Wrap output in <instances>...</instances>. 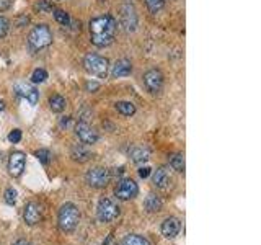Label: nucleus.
Here are the masks:
<instances>
[{"label": "nucleus", "instance_id": "f257e3e1", "mask_svg": "<svg viewBox=\"0 0 261 245\" xmlns=\"http://www.w3.org/2000/svg\"><path fill=\"white\" fill-rule=\"evenodd\" d=\"M90 41L96 48H106L114 41L118 22L111 15H98L93 16L88 24Z\"/></svg>", "mask_w": 261, "mask_h": 245}, {"label": "nucleus", "instance_id": "f03ea898", "mask_svg": "<svg viewBox=\"0 0 261 245\" xmlns=\"http://www.w3.org/2000/svg\"><path fill=\"white\" fill-rule=\"evenodd\" d=\"M52 42V33L51 28L44 23H40L33 26L28 36V46L31 51H42L48 46H51Z\"/></svg>", "mask_w": 261, "mask_h": 245}, {"label": "nucleus", "instance_id": "7ed1b4c3", "mask_svg": "<svg viewBox=\"0 0 261 245\" xmlns=\"http://www.w3.org/2000/svg\"><path fill=\"white\" fill-rule=\"evenodd\" d=\"M59 228L62 232H72L76 230L78 220H80V212L77 210L76 204L72 203H66L64 206L59 210Z\"/></svg>", "mask_w": 261, "mask_h": 245}, {"label": "nucleus", "instance_id": "20e7f679", "mask_svg": "<svg viewBox=\"0 0 261 245\" xmlns=\"http://www.w3.org/2000/svg\"><path fill=\"white\" fill-rule=\"evenodd\" d=\"M84 67H85L86 72L92 74V76L104 78V77L108 76L110 62H108L106 58L100 56V54L88 52V54H86V56L84 58Z\"/></svg>", "mask_w": 261, "mask_h": 245}, {"label": "nucleus", "instance_id": "39448f33", "mask_svg": "<svg viewBox=\"0 0 261 245\" xmlns=\"http://www.w3.org/2000/svg\"><path fill=\"white\" fill-rule=\"evenodd\" d=\"M96 214L102 222H111V220H114L120 216V206L111 198H102L100 203H98Z\"/></svg>", "mask_w": 261, "mask_h": 245}, {"label": "nucleus", "instance_id": "423d86ee", "mask_svg": "<svg viewBox=\"0 0 261 245\" xmlns=\"http://www.w3.org/2000/svg\"><path fill=\"white\" fill-rule=\"evenodd\" d=\"M85 180L93 188H104L111 180V174L110 170L104 167H95L86 172Z\"/></svg>", "mask_w": 261, "mask_h": 245}, {"label": "nucleus", "instance_id": "0eeeda50", "mask_svg": "<svg viewBox=\"0 0 261 245\" xmlns=\"http://www.w3.org/2000/svg\"><path fill=\"white\" fill-rule=\"evenodd\" d=\"M114 193L116 196L120 200H132L136 198V196L139 194V186H138V183H136L134 180H130V178H122L118 182V186L114 190Z\"/></svg>", "mask_w": 261, "mask_h": 245}, {"label": "nucleus", "instance_id": "6e6552de", "mask_svg": "<svg viewBox=\"0 0 261 245\" xmlns=\"http://www.w3.org/2000/svg\"><path fill=\"white\" fill-rule=\"evenodd\" d=\"M144 85L146 88L150 92V94H158L164 87V74H162L158 69H148L146 74H144Z\"/></svg>", "mask_w": 261, "mask_h": 245}, {"label": "nucleus", "instance_id": "1a4fd4ad", "mask_svg": "<svg viewBox=\"0 0 261 245\" xmlns=\"http://www.w3.org/2000/svg\"><path fill=\"white\" fill-rule=\"evenodd\" d=\"M15 92L18 96L24 98L30 105H36L40 102V92L36 90L33 85H30L26 82H18L15 84Z\"/></svg>", "mask_w": 261, "mask_h": 245}, {"label": "nucleus", "instance_id": "9d476101", "mask_svg": "<svg viewBox=\"0 0 261 245\" xmlns=\"http://www.w3.org/2000/svg\"><path fill=\"white\" fill-rule=\"evenodd\" d=\"M76 134H77V138L82 140L84 144H86V146L95 144L98 140V138H100V136H98V132L93 130L88 122H85V121L78 122V124L76 126Z\"/></svg>", "mask_w": 261, "mask_h": 245}, {"label": "nucleus", "instance_id": "9b49d317", "mask_svg": "<svg viewBox=\"0 0 261 245\" xmlns=\"http://www.w3.org/2000/svg\"><path fill=\"white\" fill-rule=\"evenodd\" d=\"M24 164H26V156L23 152L16 150L8 158V172L12 176H20L24 170Z\"/></svg>", "mask_w": 261, "mask_h": 245}, {"label": "nucleus", "instance_id": "f8f14e48", "mask_svg": "<svg viewBox=\"0 0 261 245\" xmlns=\"http://www.w3.org/2000/svg\"><path fill=\"white\" fill-rule=\"evenodd\" d=\"M121 22H122V26L126 32H134L136 26H138V15H136V10L132 5H122V10H121Z\"/></svg>", "mask_w": 261, "mask_h": 245}, {"label": "nucleus", "instance_id": "ddd939ff", "mask_svg": "<svg viewBox=\"0 0 261 245\" xmlns=\"http://www.w3.org/2000/svg\"><path fill=\"white\" fill-rule=\"evenodd\" d=\"M41 206L34 201H30V203L24 206V211H23V218H24V222L28 226H36L41 220Z\"/></svg>", "mask_w": 261, "mask_h": 245}, {"label": "nucleus", "instance_id": "4468645a", "mask_svg": "<svg viewBox=\"0 0 261 245\" xmlns=\"http://www.w3.org/2000/svg\"><path fill=\"white\" fill-rule=\"evenodd\" d=\"M180 229H182V224L176 218L165 219L164 224H162V234L166 238H175L180 234Z\"/></svg>", "mask_w": 261, "mask_h": 245}, {"label": "nucleus", "instance_id": "2eb2a0df", "mask_svg": "<svg viewBox=\"0 0 261 245\" xmlns=\"http://www.w3.org/2000/svg\"><path fill=\"white\" fill-rule=\"evenodd\" d=\"M130 72H132V62H130L129 59H120L116 60L113 69H111V76L114 78H120V77L130 76Z\"/></svg>", "mask_w": 261, "mask_h": 245}, {"label": "nucleus", "instance_id": "dca6fc26", "mask_svg": "<svg viewBox=\"0 0 261 245\" xmlns=\"http://www.w3.org/2000/svg\"><path fill=\"white\" fill-rule=\"evenodd\" d=\"M70 157L76 162H86L92 158V152L88 147H86V144H76L70 149Z\"/></svg>", "mask_w": 261, "mask_h": 245}, {"label": "nucleus", "instance_id": "f3484780", "mask_svg": "<svg viewBox=\"0 0 261 245\" xmlns=\"http://www.w3.org/2000/svg\"><path fill=\"white\" fill-rule=\"evenodd\" d=\"M154 183L155 186L158 188H166L170 185V175H168V170H165L164 167H160L154 172Z\"/></svg>", "mask_w": 261, "mask_h": 245}, {"label": "nucleus", "instance_id": "a211bd4d", "mask_svg": "<svg viewBox=\"0 0 261 245\" xmlns=\"http://www.w3.org/2000/svg\"><path fill=\"white\" fill-rule=\"evenodd\" d=\"M67 106V102H66V98L59 95V94H54L49 96V108L52 110L54 113H60V112H64Z\"/></svg>", "mask_w": 261, "mask_h": 245}, {"label": "nucleus", "instance_id": "6ab92c4d", "mask_svg": "<svg viewBox=\"0 0 261 245\" xmlns=\"http://www.w3.org/2000/svg\"><path fill=\"white\" fill-rule=\"evenodd\" d=\"M144 206L148 212H158L162 210V200L157 194H148L144 201Z\"/></svg>", "mask_w": 261, "mask_h": 245}, {"label": "nucleus", "instance_id": "aec40b11", "mask_svg": "<svg viewBox=\"0 0 261 245\" xmlns=\"http://www.w3.org/2000/svg\"><path fill=\"white\" fill-rule=\"evenodd\" d=\"M130 157H132V160L136 164H142L148 160V150L144 149V147H132L130 149Z\"/></svg>", "mask_w": 261, "mask_h": 245}, {"label": "nucleus", "instance_id": "412c9836", "mask_svg": "<svg viewBox=\"0 0 261 245\" xmlns=\"http://www.w3.org/2000/svg\"><path fill=\"white\" fill-rule=\"evenodd\" d=\"M114 106L122 116H132L136 113V105L130 102H118Z\"/></svg>", "mask_w": 261, "mask_h": 245}, {"label": "nucleus", "instance_id": "4be33fe9", "mask_svg": "<svg viewBox=\"0 0 261 245\" xmlns=\"http://www.w3.org/2000/svg\"><path fill=\"white\" fill-rule=\"evenodd\" d=\"M52 15H54V18H56V22L58 23H60L62 26H69L70 24V15L67 14L66 10H60V8H54L52 10Z\"/></svg>", "mask_w": 261, "mask_h": 245}, {"label": "nucleus", "instance_id": "5701e85b", "mask_svg": "<svg viewBox=\"0 0 261 245\" xmlns=\"http://www.w3.org/2000/svg\"><path fill=\"white\" fill-rule=\"evenodd\" d=\"M122 245H150V242H148L147 238H146V237H142V236L130 234V236H126V237H124Z\"/></svg>", "mask_w": 261, "mask_h": 245}, {"label": "nucleus", "instance_id": "b1692460", "mask_svg": "<svg viewBox=\"0 0 261 245\" xmlns=\"http://www.w3.org/2000/svg\"><path fill=\"white\" fill-rule=\"evenodd\" d=\"M170 165H172L173 170H176V172H184V157H183V154H175V156H172Z\"/></svg>", "mask_w": 261, "mask_h": 245}, {"label": "nucleus", "instance_id": "393cba45", "mask_svg": "<svg viewBox=\"0 0 261 245\" xmlns=\"http://www.w3.org/2000/svg\"><path fill=\"white\" fill-rule=\"evenodd\" d=\"M146 5L150 14H158L165 7V0H146Z\"/></svg>", "mask_w": 261, "mask_h": 245}, {"label": "nucleus", "instance_id": "a878e982", "mask_svg": "<svg viewBox=\"0 0 261 245\" xmlns=\"http://www.w3.org/2000/svg\"><path fill=\"white\" fill-rule=\"evenodd\" d=\"M48 78V72L44 69H36L31 74V82L33 84H42Z\"/></svg>", "mask_w": 261, "mask_h": 245}, {"label": "nucleus", "instance_id": "bb28decb", "mask_svg": "<svg viewBox=\"0 0 261 245\" xmlns=\"http://www.w3.org/2000/svg\"><path fill=\"white\" fill-rule=\"evenodd\" d=\"M16 196H18V193L15 188H7L5 190V203L14 206L16 203Z\"/></svg>", "mask_w": 261, "mask_h": 245}, {"label": "nucleus", "instance_id": "cd10ccee", "mask_svg": "<svg viewBox=\"0 0 261 245\" xmlns=\"http://www.w3.org/2000/svg\"><path fill=\"white\" fill-rule=\"evenodd\" d=\"M34 8H36V10H40L41 14H49V12H52V10H54L52 4H49L48 0H40V2H36Z\"/></svg>", "mask_w": 261, "mask_h": 245}, {"label": "nucleus", "instance_id": "c85d7f7f", "mask_svg": "<svg viewBox=\"0 0 261 245\" xmlns=\"http://www.w3.org/2000/svg\"><path fill=\"white\" fill-rule=\"evenodd\" d=\"M36 157H38V160L42 165H48L49 160H51V152H49L48 149H40L38 152H36Z\"/></svg>", "mask_w": 261, "mask_h": 245}, {"label": "nucleus", "instance_id": "c756f323", "mask_svg": "<svg viewBox=\"0 0 261 245\" xmlns=\"http://www.w3.org/2000/svg\"><path fill=\"white\" fill-rule=\"evenodd\" d=\"M8 30H10V22L5 16H0V40L8 34Z\"/></svg>", "mask_w": 261, "mask_h": 245}, {"label": "nucleus", "instance_id": "7c9ffc66", "mask_svg": "<svg viewBox=\"0 0 261 245\" xmlns=\"http://www.w3.org/2000/svg\"><path fill=\"white\" fill-rule=\"evenodd\" d=\"M8 140L14 144H18L22 140V131L20 130H14L10 134H8Z\"/></svg>", "mask_w": 261, "mask_h": 245}, {"label": "nucleus", "instance_id": "2f4dec72", "mask_svg": "<svg viewBox=\"0 0 261 245\" xmlns=\"http://www.w3.org/2000/svg\"><path fill=\"white\" fill-rule=\"evenodd\" d=\"M85 88H86V92H90V94H95L96 90H100V84L93 82V80H88V82L85 84Z\"/></svg>", "mask_w": 261, "mask_h": 245}, {"label": "nucleus", "instance_id": "473e14b6", "mask_svg": "<svg viewBox=\"0 0 261 245\" xmlns=\"http://www.w3.org/2000/svg\"><path fill=\"white\" fill-rule=\"evenodd\" d=\"M12 8V0H0V12H7Z\"/></svg>", "mask_w": 261, "mask_h": 245}, {"label": "nucleus", "instance_id": "72a5a7b5", "mask_svg": "<svg viewBox=\"0 0 261 245\" xmlns=\"http://www.w3.org/2000/svg\"><path fill=\"white\" fill-rule=\"evenodd\" d=\"M139 175H140V178H147V176L150 175V167H140Z\"/></svg>", "mask_w": 261, "mask_h": 245}, {"label": "nucleus", "instance_id": "f704fd0d", "mask_svg": "<svg viewBox=\"0 0 261 245\" xmlns=\"http://www.w3.org/2000/svg\"><path fill=\"white\" fill-rule=\"evenodd\" d=\"M15 245H30V242H28V240H24V238H20V240H16V242H15Z\"/></svg>", "mask_w": 261, "mask_h": 245}, {"label": "nucleus", "instance_id": "c9c22d12", "mask_svg": "<svg viewBox=\"0 0 261 245\" xmlns=\"http://www.w3.org/2000/svg\"><path fill=\"white\" fill-rule=\"evenodd\" d=\"M2 110H5V102L0 100V112H2Z\"/></svg>", "mask_w": 261, "mask_h": 245}]
</instances>
